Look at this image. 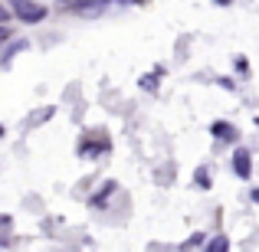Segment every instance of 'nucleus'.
<instances>
[{
    "mask_svg": "<svg viewBox=\"0 0 259 252\" xmlns=\"http://www.w3.org/2000/svg\"><path fill=\"white\" fill-rule=\"evenodd\" d=\"M207 249H210V252H227V249H230V242L223 239V236H217V239H210V242H207Z\"/></svg>",
    "mask_w": 259,
    "mask_h": 252,
    "instance_id": "obj_6",
    "label": "nucleus"
},
{
    "mask_svg": "<svg viewBox=\"0 0 259 252\" xmlns=\"http://www.w3.org/2000/svg\"><path fill=\"white\" fill-rule=\"evenodd\" d=\"M13 10H17V17L23 20V23H39V20H46V7L36 4V0H17Z\"/></svg>",
    "mask_w": 259,
    "mask_h": 252,
    "instance_id": "obj_1",
    "label": "nucleus"
},
{
    "mask_svg": "<svg viewBox=\"0 0 259 252\" xmlns=\"http://www.w3.org/2000/svg\"><path fill=\"white\" fill-rule=\"evenodd\" d=\"M7 20H10V10H7V7L0 4V23H7Z\"/></svg>",
    "mask_w": 259,
    "mask_h": 252,
    "instance_id": "obj_7",
    "label": "nucleus"
},
{
    "mask_svg": "<svg viewBox=\"0 0 259 252\" xmlns=\"http://www.w3.org/2000/svg\"><path fill=\"white\" fill-rule=\"evenodd\" d=\"M13 4H17V0H13Z\"/></svg>",
    "mask_w": 259,
    "mask_h": 252,
    "instance_id": "obj_10",
    "label": "nucleus"
},
{
    "mask_svg": "<svg viewBox=\"0 0 259 252\" xmlns=\"http://www.w3.org/2000/svg\"><path fill=\"white\" fill-rule=\"evenodd\" d=\"M213 134H217V138H223V141H236V131H233V128H227V121H217Z\"/></svg>",
    "mask_w": 259,
    "mask_h": 252,
    "instance_id": "obj_5",
    "label": "nucleus"
},
{
    "mask_svg": "<svg viewBox=\"0 0 259 252\" xmlns=\"http://www.w3.org/2000/svg\"><path fill=\"white\" fill-rule=\"evenodd\" d=\"M233 174L240 177V180H246V177L253 174V158H249V151H233Z\"/></svg>",
    "mask_w": 259,
    "mask_h": 252,
    "instance_id": "obj_2",
    "label": "nucleus"
},
{
    "mask_svg": "<svg viewBox=\"0 0 259 252\" xmlns=\"http://www.w3.org/2000/svg\"><path fill=\"white\" fill-rule=\"evenodd\" d=\"M10 39V33H7V23H0V43H7Z\"/></svg>",
    "mask_w": 259,
    "mask_h": 252,
    "instance_id": "obj_8",
    "label": "nucleus"
},
{
    "mask_svg": "<svg viewBox=\"0 0 259 252\" xmlns=\"http://www.w3.org/2000/svg\"><path fill=\"white\" fill-rule=\"evenodd\" d=\"M26 46H30V43H26V39H13V43H10V49H7V53H4V59H0V63H4V66H7V63H10V59H13V56H17V53H20V49H26Z\"/></svg>",
    "mask_w": 259,
    "mask_h": 252,
    "instance_id": "obj_4",
    "label": "nucleus"
},
{
    "mask_svg": "<svg viewBox=\"0 0 259 252\" xmlns=\"http://www.w3.org/2000/svg\"><path fill=\"white\" fill-rule=\"evenodd\" d=\"M253 200H256V203H259V190H253Z\"/></svg>",
    "mask_w": 259,
    "mask_h": 252,
    "instance_id": "obj_9",
    "label": "nucleus"
},
{
    "mask_svg": "<svg viewBox=\"0 0 259 252\" xmlns=\"http://www.w3.org/2000/svg\"><path fill=\"white\" fill-rule=\"evenodd\" d=\"M102 4H108V0H59V7H66V10H99Z\"/></svg>",
    "mask_w": 259,
    "mask_h": 252,
    "instance_id": "obj_3",
    "label": "nucleus"
}]
</instances>
